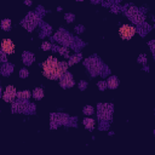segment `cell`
Wrapping results in <instances>:
<instances>
[{
    "label": "cell",
    "instance_id": "cell-9",
    "mask_svg": "<svg viewBox=\"0 0 155 155\" xmlns=\"http://www.w3.org/2000/svg\"><path fill=\"white\" fill-rule=\"evenodd\" d=\"M16 95H17V92H16V90H15V87L13 86H7L6 90H5V92H4L3 98H4L5 102H12L15 100V97H16Z\"/></svg>",
    "mask_w": 155,
    "mask_h": 155
},
{
    "label": "cell",
    "instance_id": "cell-4",
    "mask_svg": "<svg viewBox=\"0 0 155 155\" xmlns=\"http://www.w3.org/2000/svg\"><path fill=\"white\" fill-rule=\"evenodd\" d=\"M37 24H38V16L35 13H29L22 22V25L28 30H33Z\"/></svg>",
    "mask_w": 155,
    "mask_h": 155
},
{
    "label": "cell",
    "instance_id": "cell-17",
    "mask_svg": "<svg viewBox=\"0 0 155 155\" xmlns=\"http://www.w3.org/2000/svg\"><path fill=\"white\" fill-rule=\"evenodd\" d=\"M33 96L37 98V100H41L44 97V91L43 89H35L34 92H33Z\"/></svg>",
    "mask_w": 155,
    "mask_h": 155
},
{
    "label": "cell",
    "instance_id": "cell-15",
    "mask_svg": "<svg viewBox=\"0 0 155 155\" xmlns=\"http://www.w3.org/2000/svg\"><path fill=\"white\" fill-rule=\"evenodd\" d=\"M16 96H17V98H19V100H28V98L32 96V94H30L29 91H21Z\"/></svg>",
    "mask_w": 155,
    "mask_h": 155
},
{
    "label": "cell",
    "instance_id": "cell-14",
    "mask_svg": "<svg viewBox=\"0 0 155 155\" xmlns=\"http://www.w3.org/2000/svg\"><path fill=\"white\" fill-rule=\"evenodd\" d=\"M33 61H34V56L32 53H28V52H25L23 55V62L25 64H30V63H33Z\"/></svg>",
    "mask_w": 155,
    "mask_h": 155
},
{
    "label": "cell",
    "instance_id": "cell-10",
    "mask_svg": "<svg viewBox=\"0 0 155 155\" xmlns=\"http://www.w3.org/2000/svg\"><path fill=\"white\" fill-rule=\"evenodd\" d=\"M55 39H56V40H58V41H61V43L65 44V45H68V44L71 43V37H70L69 34L64 33V32H59V33H57V34L55 35Z\"/></svg>",
    "mask_w": 155,
    "mask_h": 155
},
{
    "label": "cell",
    "instance_id": "cell-16",
    "mask_svg": "<svg viewBox=\"0 0 155 155\" xmlns=\"http://www.w3.org/2000/svg\"><path fill=\"white\" fill-rule=\"evenodd\" d=\"M84 125L86 126V128H89V130H92L95 126V120L94 119H90V118H87L84 120Z\"/></svg>",
    "mask_w": 155,
    "mask_h": 155
},
{
    "label": "cell",
    "instance_id": "cell-25",
    "mask_svg": "<svg viewBox=\"0 0 155 155\" xmlns=\"http://www.w3.org/2000/svg\"><path fill=\"white\" fill-rule=\"evenodd\" d=\"M19 74L22 75L23 78H25V76H27V74H28V71L25 70V69H23V70H21V73H19Z\"/></svg>",
    "mask_w": 155,
    "mask_h": 155
},
{
    "label": "cell",
    "instance_id": "cell-18",
    "mask_svg": "<svg viewBox=\"0 0 155 155\" xmlns=\"http://www.w3.org/2000/svg\"><path fill=\"white\" fill-rule=\"evenodd\" d=\"M1 27L5 30H9L10 27H11V21H10V19H4L3 22H1Z\"/></svg>",
    "mask_w": 155,
    "mask_h": 155
},
{
    "label": "cell",
    "instance_id": "cell-20",
    "mask_svg": "<svg viewBox=\"0 0 155 155\" xmlns=\"http://www.w3.org/2000/svg\"><path fill=\"white\" fill-rule=\"evenodd\" d=\"M59 53L63 55V56H65V57H68V56H69L68 49H65V47H61V49H59Z\"/></svg>",
    "mask_w": 155,
    "mask_h": 155
},
{
    "label": "cell",
    "instance_id": "cell-3",
    "mask_svg": "<svg viewBox=\"0 0 155 155\" xmlns=\"http://www.w3.org/2000/svg\"><path fill=\"white\" fill-rule=\"evenodd\" d=\"M126 15L128 16V18L132 21V22H135V23H137V24L143 23V21H144L143 15L139 12V10H138V9L133 7V6H131L128 10H126Z\"/></svg>",
    "mask_w": 155,
    "mask_h": 155
},
{
    "label": "cell",
    "instance_id": "cell-26",
    "mask_svg": "<svg viewBox=\"0 0 155 155\" xmlns=\"http://www.w3.org/2000/svg\"><path fill=\"white\" fill-rule=\"evenodd\" d=\"M144 61H147V57H146V56H141V57H139V62H144Z\"/></svg>",
    "mask_w": 155,
    "mask_h": 155
},
{
    "label": "cell",
    "instance_id": "cell-7",
    "mask_svg": "<svg viewBox=\"0 0 155 155\" xmlns=\"http://www.w3.org/2000/svg\"><path fill=\"white\" fill-rule=\"evenodd\" d=\"M0 46H1V51L6 55H11L15 52V44L10 39H4Z\"/></svg>",
    "mask_w": 155,
    "mask_h": 155
},
{
    "label": "cell",
    "instance_id": "cell-21",
    "mask_svg": "<svg viewBox=\"0 0 155 155\" xmlns=\"http://www.w3.org/2000/svg\"><path fill=\"white\" fill-rule=\"evenodd\" d=\"M79 59H80V56H75V57H73V58L69 61V64H74L75 62H78Z\"/></svg>",
    "mask_w": 155,
    "mask_h": 155
},
{
    "label": "cell",
    "instance_id": "cell-13",
    "mask_svg": "<svg viewBox=\"0 0 155 155\" xmlns=\"http://www.w3.org/2000/svg\"><path fill=\"white\" fill-rule=\"evenodd\" d=\"M118 85H119V81H118V79L115 76L109 78V80H108V86H109L110 89H116Z\"/></svg>",
    "mask_w": 155,
    "mask_h": 155
},
{
    "label": "cell",
    "instance_id": "cell-1",
    "mask_svg": "<svg viewBox=\"0 0 155 155\" xmlns=\"http://www.w3.org/2000/svg\"><path fill=\"white\" fill-rule=\"evenodd\" d=\"M57 64L58 59L56 57H49L43 63V73L44 75L51 80H57Z\"/></svg>",
    "mask_w": 155,
    "mask_h": 155
},
{
    "label": "cell",
    "instance_id": "cell-12",
    "mask_svg": "<svg viewBox=\"0 0 155 155\" xmlns=\"http://www.w3.org/2000/svg\"><path fill=\"white\" fill-rule=\"evenodd\" d=\"M27 107H29L27 103L19 101V102H16L12 104V112H15V113L16 112H25L27 110Z\"/></svg>",
    "mask_w": 155,
    "mask_h": 155
},
{
    "label": "cell",
    "instance_id": "cell-11",
    "mask_svg": "<svg viewBox=\"0 0 155 155\" xmlns=\"http://www.w3.org/2000/svg\"><path fill=\"white\" fill-rule=\"evenodd\" d=\"M51 121H52V125H56V124H65V122H68V116L63 115V114H52L51 115Z\"/></svg>",
    "mask_w": 155,
    "mask_h": 155
},
{
    "label": "cell",
    "instance_id": "cell-22",
    "mask_svg": "<svg viewBox=\"0 0 155 155\" xmlns=\"http://www.w3.org/2000/svg\"><path fill=\"white\" fill-rule=\"evenodd\" d=\"M50 47H51V45H50V43H47V41H45V43L43 44V49H44L45 51L50 50Z\"/></svg>",
    "mask_w": 155,
    "mask_h": 155
},
{
    "label": "cell",
    "instance_id": "cell-2",
    "mask_svg": "<svg viewBox=\"0 0 155 155\" xmlns=\"http://www.w3.org/2000/svg\"><path fill=\"white\" fill-rule=\"evenodd\" d=\"M135 34H136V28L130 24H124L120 27V29H119V35H120L121 39H124V40L132 39Z\"/></svg>",
    "mask_w": 155,
    "mask_h": 155
},
{
    "label": "cell",
    "instance_id": "cell-19",
    "mask_svg": "<svg viewBox=\"0 0 155 155\" xmlns=\"http://www.w3.org/2000/svg\"><path fill=\"white\" fill-rule=\"evenodd\" d=\"M84 113H85V114H89V115H91L92 113H94V108L90 107V106H87V107L85 108V109H84Z\"/></svg>",
    "mask_w": 155,
    "mask_h": 155
},
{
    "label": "cell",
    "instance_id": "cell-23",
    "mask_svg": "<svg viewBox=\"0 0 155 155\" xmlns=\"http://www.w3.org/2000/svg\"><path fill=\"white\" fill-rule=\"evenodd\" d=\"M98 86H100V89H101V90H104V89H106V86H107V82L101 81L100 84H98Z\"/></svg>",
    "mask_w": 155,
    "mask_h": 155
},
{
    "label": "cell",
    "instance_id": "cell-5",
    "mask_svg": "<svg viewBox=\"0 0 155 155\" xmlns=\"http://www.w3.org/2000/svg\"><path fill=\"white\" fill-rule=\"evenodd\" d=\"M113 113V106L112 104H102L100 106V109H98V115H100L101 120H107V119H110Z\"/></svg>",
    "mask_w": 155,
    "mask_h": 155
},
{
    "label": "cell",
    "instance_id": "cell-8",
    "mask_svg": "<svg viewBox=\"0 0 155 155\" xmlns=\"http://www.w3.org/2000/svg\"><path fill=\"white\" fill-rule=\"evenodd\" d=\"M59 82H61V86L62 87H71L74 85V80H73V76H71V74L69 73H64L63 75L61 76L59 79Z\"/></svg>",
    "mask_w": 155,
    "mask_h": 155
},
{
    "label": "cell",
    "instance_id": "cell-6",
    "mask_svg": "<svg viewBox=\"0 0 155 155\" xmlns=\"http://www.w3.org/2000/svg\"><path fill=\"white\" fill-rule=\"evenodd\" d=\"M85 64L87 65V68L90 69V71L92 74H96L100 71L101 69V63H100V61L96 59V58H89V59H86L85 61Z\"/></svg>",
    "mask_w": 155,
    "mask_h": 155
},
{
    "label": "cell",
    "instance_id": "cell-24",
    "mask_svg": "<svg viewBox=\"0 0 155 155\" xmlns=\"http://www.w3.org/2000/svg\"><path fill=\"white\" fill-rule=\"evenodd\" d=\"M0 61H6V57H5V53L3 51H0Z\"/></svg>",
    "mask_w": 155,
    "mask_h": 155
}]
</instances>
